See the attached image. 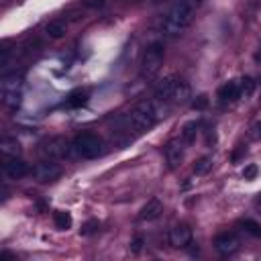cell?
<instances>
[{"label": "cell", "mask_w": 261, "mask_h": 261, "mask_svg": "<svg viewBox=\"0 0 261 261\" xmlns=\"http://www.w3.org/2000/svg\"><path fill=\"white\" fill-rule=\"evenodd\" d=\"M241 247V241L234 232H220L216 239H214V249L222 255V257H228L232 253H237Z\"/></svg>", "instance_id": "ba28073f"}, {"label": "cell", "mask_w": 261, "mask_h": 261, "mask_svg": "<svg viewBox=\"0 0 261 261\" xmlns=\"http://www.w3.org/2000/svg\"><path fill=\"white\" fill-rule=\"evenodd\" d=\"M255 206H257V210L261 212V194H259V196L255 198Z\"/></svg>", "instance_id": "83f0119b"}, {"label": "cell", "mask_w": 261, "mask_h": 261, "mask_svg": "<svg viewBox=\"0 0 261 261\" xmlns=\"http://www.w3.org/2000/svg\"><path fill=\"white\" fill-rule=\"evenodd\" d=\"M65 33H67V22L63 18H55L45 24V35L49 39H61V37H65Z\"/></svg>", "instance_id": "5bb4252c"}, {"label": "cell", "mask_w": 261, "mask_h": 261, "mask_svg": "<svg viewBox=\"0 0 261 261\" xmlns=\"http://www.w3.org/2000/svg\"><path fill=\"white\" fill-rule=\"evenodd\" d=\"M257 173H259V169H257V165H253V163L243 169V177H245V179H255Z\"/></svg>", "instance_id": "603a6c76"}, {"label": "cell", "mask_w": 261, "mask_h": 261, "mask_svg": "<svg viewBox=\"0 0 261 261\" xmlns=\"http://www.w3.org/2000/svg\"><path fill=\"white\" fill-rule=\"evenodd\" d=\"M190 243H192V226H190V224L179 222V224H175V226L169 230V245H171V247H175V249H186Z\"/></svg>", "instance_id": "9c48e42d"}, {"label": "cell", "mask_w": 261, "mask_h": 261, "mask_svg": "<svg viewBox=\"0 0 261 261\" xmlns=\"http://www.w3.org/2000/svg\"><path fill=\"white\" fill-rule=\"evenodd\" d=\"M84 104H86V94L84 92H75L67 100V106H84Z\"/></svg>", "instance_id": "7402d4cb"}, {"label": "cell", "mask_w": 261, "mask_h": 261, "mask_svg": "<svg viewBox=\"0 0 261 261\" xmlns=\"http://www.w3.org/2000/svg\"><path fill=\"white\" fill-rule=\"evenodd\" d=\"M255 61H257V63H259V61H261V45H259V51H257V53H255Z\"/></svg>", "instance_id": "f1b7e54d"}, {"label": "cell", "mask_w": 261, "mask_h": 261, "mask_svg": "<svg viewBox=\"0 0 261 261\" xmlns=\"http://www.w3.org/2000/svg\"><path fill=\"white\" fill-rule=\"evenodd\" d=\"M241 98V92H239V82H226L224 86L218 88V100L222 104L226 102H234Z\"/></svg>", "instance_id": "4fadbf2b"}, {"label": "cell", "mask_w": 261, "mask_h": 261, "mask_svg": "<svg viewBox=\"0 0 261 261\" xmlns=\"http://www.w3.org/2000/svg\"><path fill=\"white\" fill-rule=\"evenodd\" d=\"M192 16H194L192 4H190L188 0H177V2L169 8V12H167V16H165V20H163V24H161L163 35H167V37H177V35H181V33L190 27Z\"/></svg>", "instance_id": "6da1fadb"}, {"label": "cell", "mask_w": 261, "mask_h": 261, "mask_svg": "<svg viewBox=\"0 0 261 261\" xmlns=\"http://www.w3.org/2000/svg\"><path fill=\"white\" fill-rule=\"evenodd\" d=\"M255 86H257V84H255L253 77H249V75L241 77V80H239V92H241V98H249V96H253Z\"/></svg>", "instance_id": "ffe728a7"}, {"label": "cell", "mask_w": 261, "mask_h": 261, "mask_svg": "<svg viewBox=\"0 0 261 261\" xmlns=\"http://www.w3.org/2000/svg\"><path fill=\"white\" fill-rule=\"evenodd\" d=\"M198 122L196 120H192V122H186L184 126H181V143H186V145H192L194 141H196V137H198Z\"/></svg>", "instance_id": "e0dca14e"}, {"label": "cell", "mask_w": 261, "mask_h": 261, "mask_svg": "<svg viewBox=\"0 0 261 261\" xmlns=\"http://www.w3.org/2000/svg\"><path fill=\"white\" fill-rule=\"evenodd\" d=\"M71 143H73V151L84 159H94L102 153V139L96 133H88V130L80 133Z\"/></svg>", "instance_id": "5b68a950"}, {"label": "cell", "mask_w": 261, "mask_h": 261, "mask_svg": "<svg viewBox=\"0 0 261 261\" xmlns=\"http://www.w3.org/2000/svg\"><path fill=\"white\" fill-rule=\"evenodd\" d=\"M188 96H190V86L177 75H167L155 86V98L159 102L181 104L188 100Z\"/></svg>", "instance_id": "3957f363"}, {"label": "cell", "mask_w": 261, "mask_h": 261, "mask_svg": "<svg viewBox=\"0 0 261 261\" xmlns=\"http://www.w3.org/2000/svg\"><path fill=\"white\" fill-rule=\"evenodd\" d=\"M210 169H212V159H210V157H200V159L194 163V173H196V175H206Z\"/></svg>", "instance_id": "44dd1931"}, {"label": "cell", "mask_w": 261, "mask_h": 261, "mask_svg": "<svg viewBox=\"0 0 261 261\" xmlns=\"http://www.w3.org/2000/svg\"><path fill=\"white\" fill-rule=\"evenodd\" d=\"M192 2H204V0H192Z\"/></svg>", "instance_id": "f546056e"}, {"label": "cell", "mask_w": 261, "mask_h": 261, "mask_svg": "<svg viewBox=\"0 0 261 261\" xmlns=\"http://www.w3.org/2000/svg\"><path fill=\"white\" fill-rule=\"evenodd\" d=\"M106 0H84V6L86 8H100Z\"/></svg>", "instance_id": "484cf974"}, {"label": "cell", "mask_w": 261, "mask_h": 261, "mask_svg": "<svg viewBox=\"0 0 261 261\" xmlns=\"http://www.w3.org/2000/svg\"><path fill=\"white\" fill-rule=\"evenodd\" d=\"M0 151L4 157H18L20 155V143L12 137H4L0 141Z\"/></svg>", "instance_id": "2e32d148"}, {"label": "cell", "mask_w": 261, "mask_h": 261, "mask_svg": "<svg viewBox=\"0 0 261 261\" xmlns=\"http://www.w3.org/2000/svg\"><path fill=\"white\" fill-rule=\"evenodd\" d=\"M239 226H241L247 234H251V237H255V239H261V224H259L257 220H253V218H245V220L239 222Z\"/></svg>", "instance_id": "d6986e66"}, {"label": "cell", "mask_w": 261, "mask_h": 261, "mask_svg": "<svg viewBox=\"0 0 261 261\" xmlns=\"http://www.w3.org/2000/svg\"><path fill=\"white\" fill-rule=\"evenodd\" d=\"M141 247H143V239H141V237H137V239L130 243V251H133V253H139V251H141Z\"/></svg>", "instance_id": "4316f807"}, {"label": "cell", "mask_w": 261, "mask_h": 261, "mask_svg": "<svg viewBox=\"0 0 261 261\" xmlns=\"http://www.w3.org/2000/svg\"><path fill=\"white\" fill-rule=\"evenodd\" d=\"M53 222L59 230H67L71 226V214L65 212V210H55L53 212Z\"/></svg>", "instance_id": "ac0fdd59"}, {"label": "cell", "mask_w": 261, "mask_h": 261, "mask_svg": "<svg viewBox=\"0 0 261 261\" xmlns=\"http://www.w3.org/2000/svg\"><path fill=\"white\" fill-rule=\"evenodd\" d=\"M163 212V204L159 198H151L141 210H139V220H155Z\"/></svg>", "instance_id": "8fae6325"}, {"label": "cell", "mask_w": 261, "mask_h": 261, "mask_svg": "<svg viewBox=\"0 0 261 261\" xmlns=\"http://www.w3.org/2000/svg\"><path fill=\"white\" fill-rule=\"evenodd\" d=\"M163 59H165V49L161 43H151L143 57H141V75L145 80H153L159 71H161V65H163Z\"/></svg>", "instance_id": "277c9868"}, {"label": "cell", "mask_w": 261, "mask_h": 261, "mask_svg": "<svg viewBox=\"0 0 261 261\" xmlns=\"http://www.w3.org/2000/svg\"><path fill=\"white\" fill-rule=\"evenodd\" d=\"M20 75L12 73V75H2V82H0V94H8V92H20Z\"/></svg>", "instance_id": "9a60e30c"}, {"label": "cell", "mask_w": 261, "mask_h": 261, "mask_svg": "<svg viewBox=\"0 0 261 261\" xmlns=\"http://www.w3.org/2000/svg\"><path fill=\"white\" fill-rule=\"evenodd\" d=\"M61 173H63L61 165L55 163L53 159H43V161H39V163H35V165L31 167L33 179H37V181H41V184L55 181L57 177H61Z\"/></svg>", "instance_id": "52a82bcc"}, {"label": "cell", "mask_w": 261, "mask_h": 261, "mask_svg": "<svg viewBox=\"0 0 261 261\" xmlns=\"http://www.w3.org/2000/svg\"><path fill=\"white\" fill-rule=\"evenodd\" d=\"M165 159H167L169 169L179 167L181 161H184V147H181V143H167V147H165Z\"/></svg>", "instance_id": "7c38bea8"}, {"label": "cell", "mask_w": 261, "mask_h": 261, "mask_svg": "<svg viewBox=\"0 0 261 261\" xmlns=\"http://www.w3.org/2000/svg\"><path fill=\"white\" fill-rule=\"evenodd\" d=\"M2 167H4L6 177H10V179H20V177H24L27 173H31L29 165H27L22 159H18V157H6Z\"/></svg>", "instance_id": "30bf717a"}, {"label": "cell", "mask_w": 261, "mask_h": 261, "mask_svg": "<svg viewBox=\"0 0 261 261\" xmlns=\"http://www.w3.org/2000/svg\"><path fill=\"white\" fill-rule=\"evenodd\" d=\"M251 137H253L255 141H261V122H259V120L251 126Z\"/></svg>", "instance_id": "cb8c5ba5"}, {"label": "cell", "mask_w": 261, "mask_h": 261, "mask_svg": "<svg viewBox=\"0 0 261 261\" xmlns=\"http://www.w3.org/2000/svg\"><path fill=\"white\" fill-rule=\"evenodd\" d=\"M194 108H198V110H202V108H206L208 106V98L206 96H198V100H194V104H192Z\"/></svg>", "instance_id": "d4e9b609"}, {"label": "cell", "mask_w": 261, "mask_h": 261, "mask_svg": "<svg viewBox=\"0 0 261 261\" xmlns=\"http://www.w3.org/2000/svg\"><path fill=\"white\" fill-rule=\"evenodd\" d=\"M161 108L151 102V100H143L135 106V110L128 114V128L135 133H145L149 130L159 118H161Z\"/></svg>", "instance_id": "7a4b0ae2"}, {"label": "cell", "mask_w": 261, "mask_h": 261, "mask_svg": "<svg viewBox=\"0 0 261 261\" xmlns=\"http://www.w3.org/2000/svg\"><path fill=\"white\" fill-rule=\"evenodd\" d=\"M71 151H73V143H69L63 137H51L41 143V153L47 159H63V157H69Z\"/></svg>", "instance_id": "8992f818"}]
</instances>
